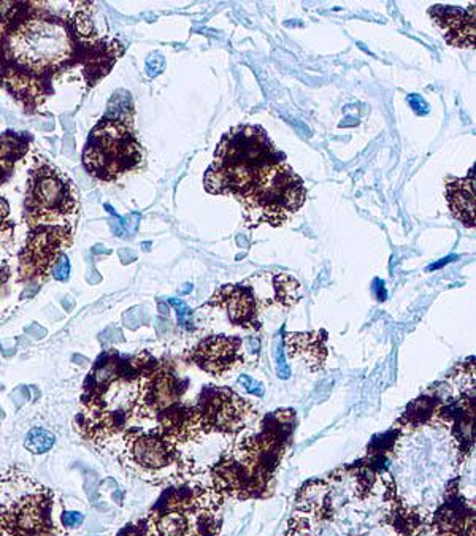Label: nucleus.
I'll list each match as a JSON object with an SVG mask.
<instances>
[{
  "mask_svg": "<svg viewBox=\"0 0 476 536\" xmlns=\"http://www.w3.org/2000/svg\"><path fill=\"white\" fill-rule=\"evenodd\" d=\"M286 157L261 125L242 124L222 135L205 173V189L213 195H242L275 164Z\"/></svg>",
  "mask_w": 476,
  "mask_h": 536,
  "instance_id": "nucleus-1",
  "label": "nucleus"
},
{
  "mask_svg": "<svg viewBox=\"0 0 476 536\" xmlns=\"http://www.w3.org/2000/svg\"><path fill=\"white\" fill-rule=\"evenodd\" d=\"M52 492L19 468L0 473V536H59Z\"/></svg>",
  "mask_w": 476,
  "mask_h": 536,
  "instance_id": "nucleus-2",
  "label": "nucleus"
},
{
  "mask_svg": "<svg viewBox=\"0 0 476 536\" xmlns=\"http://www.w3.org/2000/svg\"><path fill=\"white\" fill-rule=\"evenodd\" d=\"M305 198L307 189L302 178L283 161L270 167L266 175L237 200L243 207L244 222L253 229L262 224L281 226L302 208Z\"/></svg>",
  "mask_w": 476,
  "mask_h": 536,
  "instance_id": "nucleus-3",
  "label": "nucleus"
},
{
  "mask_svg": "<svg viewBox=\"0 0 476 536\" xmlns=\"http://www.w3.org/2000/svg\"><path fill=\"white\" fill-rule=\"evenodd\" d=\"M143 162V151L132 130L129 115L105 116L91 132L83 153V164L101 181H115Z\"/></svg>",
  "mask_w": 476,
  "mask_h": 536,
  "instance_id": "nucleus-4",
  "label": "nucleus"
},
{
  "mask_svg": "<svg viewBox=\"0 0 476 536\" xmlns=\"http://www.w3.org/2000/svg\"><path fill=\"white\" fill-rule=\"evenodd\" d=\"M78 210L75 188L69 178L51 165L40 164L32 170L26 198V213L32 229L62 226Z\"/></svg>",
  "mask_w": 476,
  "mask_h": 536,
  "instance_id": "nucleus-5",
  "label": "nucleus"
},
{
  "mask_svg": "<svg viewBox=\"0 0 476 536\" xmlns=\"http://www.w3.org/2000/svg\"><path fill=\"white\" fill-rule=\"evenodd\" d=\"M72 230L69 226H38L32 229L24 251L19 257L23 280H35L48 275L62 248L70 246Z\"/></svg>",
  "mask_w": 476,
  "mask_h": 536,
  "instance_id": "nucleus-6",
  "label": "nucleus"
},
{
  "mask_svg": "<svg viewBox=\"0 0 476 536\" xmlns=\"http://www.w3.org/2000/svg\"><path fill=\"white\" fill-rule=\"evenodd\" d=\"M125 443V455L138 468L149 469H162L167 468L178 460V452L175 445L169 441L159 432H129L124 438Z\"/></svg>",
  "mask_w": 476,
  "mask_h": 536,
  "instance_id": "nucleus-7",
  "label": "nucleus"
},
{
  "mask_svg": "<svg viewBox=\"0 0 476 536\" xmlns=\"http://www.w3.org/2000/svg\"><path fill=\"white\" fill-rule=\"evenodd\" d=\"M429 15L445 37L446 43L455 48H475V5L468 8L435 5L429 10Z\"/></svg>",
  "mask_w": 476,
  "mask_h": 536,
  "instance_id": "nucleus-8",
  "label": "nucleus"
},
{
  "mask_svg": "<svg viewBox=\"0 0 476 536\" xmlns=\"http://www.w3.org/2000/svg\"><path fill=\"white\" fill-rule=\"evenodd\" d=\"M208 307L222 308L227 313L229 321L238 327L259 330L261 322L257 317V303L251 289L244 284H229L217 289ZM205 305V307H207Z\"/></svg>",
  "mask_w": 476,
  "mask_h": 536,
  "instance_id": "nucleus-9",
  "label": "nucleus"
},
{
  "mask_svg": "<svg viewBox=\"0 0 476 536\" xmlns=\"http://www.w3.org/2000/svg\"><path fill=\"white\" fill-rule=\"evenodd\" d=\"M242 340L230 336H210L193 350V360L205 372L224 375L240 360Z\"/></svg>",
  "mask_w": 476,
  "mask_h": 536,
  "instance_id": "nucleus-10",
  "label": "nucleus"
},
{
  "mask_svg": "<svg viewBox=\"0 0 476 536\" xmlns=\"http://www.w3.org/2000/svg\"><path fill=\"white\" fill-rule=\"evenodd\" d=\"M446 200L455 219L468 229H475V173L446 181Z\"/></svg>",
  "mask_w": 476,
  "mask_h": 536,
  "instance_id": "nucleus-11",
  "label": "nucleus"
},
{
  "mask_svg": "<svg viewBox=\"0 0 476 536\" xmlns=\"http://www.w3.org/2000/svg\"><path fill=\"white\" fill-rule=\"evenodd\" d=\"M326 333L310 332V333H289L286 336V346L290 357H302L310 365H322L327 355Z\"/></svg>",
  "mask_w": 476,
  "mask_h": 536,
  "instance_id": "nucleus-12",
  "label": "nucleus"
},
{
  "mask_svg": "<svg viewBox=\"0 0 476 536\" xmlns=\"http://www.w3.org/2000/svg\"><path fill=\"white\" fill-rule=\"evenodd\" d=\"M438 400L434 399L431 395L421 397L416 401H413L412 405L408 406L407 413L403 414L402 423H407V426H421V423H426L431 419H434L436 416V411H438Z\"/></svg>",
  "mask_w": 476,
  "mask_h": 536,
  "instance_id": "nucleus-13",
  "label": "nucleus"
},
{
  "mask_svg": "<svg viewBox=\"0 0 476 536\" xmlns=\"http://www.w3.org/2000/svg\"><path fill=\"white\" fill-rule=\"evenodd\" d=\"M29 148V138L8 132L0 137V164L13 167L18 159H21Z\"/></svg>",
  "mask_w": 476,
  "mask_h": 536,
  "instance_id": "nucleus-14",
  "label": "nucleus"
},
{
  "mask_svg": "<svg viewBox=\"0 0 476 536\" xmlns=\"http://www.w3.org/2000/svg\"><path fill=\"white\" fill-rule=\"evenodd\" d=\"M55 443H56L55 435H52L51 432H48V430L35 427V428L30 430V432L28 433V436H26L24 446H26V449H28L29 452L35 454V455H40V454L48 452L52 446H55Z\"/></svg>",
  "mask_w": 476,
  "mask_h": 536,
  "instance_id": "nucleus-15",
  "label": "nucleus"
},
{
  "mask_svg": "<svg viewBox=\"0 0 476 536\" xmlns=\"http://www.w3.org/2000/svg\"><path fill=\"white\" fill-rule=\"evenodd\" d=\"M52 276L57 281H67L70 276V261L65 254H61L57 257L55 266H52Z\"/></svg>",
  "mask_w": 476,
  "mask_h": 536,
  "instance_id": "nucleus-16",
  "label": "nucleus"
},
{
  "mask_svg": "<svg viewBox=\"0 0 476 536\" xmlns=\"http://www.w3.org/2000/svg\"><path fill=\"white\" fill-rule=\"evenodd\" d=\"M83 520H84V515L81 513L67 511L62 514V522L67 528H76L83 524Z\"/></svg>",
  "mask_w": 476,
  "mask_h": 536,
  "instance_id": "nucleus-17",
  "label": "nucleus"
},
{
  "mask_svg": "<svg viewBox=\"0 0 476 536\" xmlns=\"http://www.w3.org/2000/svg\"><path fill=\"white\" fill-rule=\"evenodd\" d=\"M240 382H242V386H243L244 389H246V392L254 394V395H259V397L264 395V387H262L261 384L257 382V381L251 380L249 376H242V378H240Z\"/></svg>",
  "mask_w": 476,
  "mask_h": 536,
  "instance_id": "nucleus-18",
  "label": "nucleus"
},
{
  "mask_svg": "<svg viewBox=\"0 0 476 536\" xmlns=\"http://www.w3.org/2000/svg\"><path fill=\"white\" fill-rule=\"evenodd\" d=\"M170 303H171V305H174V307L176 308L178 314H180V322H186V319H188L189 314H191L189 308H188L186 305H184V303H183V302L176 300V299H171V300H170Z\"/></svg>",
  "mask_w": 476,
  "mask_h": 536,
  "instance_id": "nucleus-19",
  "label": "nucleus"
},
{
  "mask_svg": "<svg viewBox=\"0 0 476 536\" xmlns=\"http://www.w3.org/2000/svg\"><path fill=\"white\" fill-rule=\"evenodd\" d=\"M102 338H105V341H108V343L123 341L121 332H119V330H115V329H108V330H107V332H105V333L102 335Z\"/></svg>",
  "mask_w": 476,
  "mask_h": 536,
  "instance_id": "nucleus-20",
  "label": "nucleus"
},
{
  "mask_svg": "<svg viewBox=\"0 0 476 536\" xmlns=\"http://www.w3.org/2000/svg\"><path fill=\"white\" fill-rule=\"evenodd\" d=\"M26 332H28L29 335L34 336V338H42V336L46 335V330L42 329V327H38L37 324H32L30 327L26 329Z\"/></svg>",
  "mask_w": 476,
  "mask_h": 536,
  "instance_id": "nucleus-21",
  "label": "nucleus"
},
{
  "mask_svg": "<svg viewBox=\"0 0 476 536\" xmlns=\"http://www.w3.org/2000/svg\"><path fill=\"white\" fill-rule=\"evenodd\" d=\"M8 215H10L8 202H6L4 197H0V224H2L6 219V216H8Z\"/></svg>",
  "mask_w": 476,
  "mask_h": 536,
  "instance_id": "nucleus-22",
  "label": "nucleus"
},
{
  "mask_svg": "<svg viewBox=\"0 0 476 536\" xmlns=\"http://www.w3.org/2000/svg\"><path fill=\"white\" fill-rule=\"evenodd\" d=\"M62 305L65 307V309H69V311H70L72 308H74V300H72L70 297H69V299H64V300H62Z\"/></svg>",
  "mask_w": 476,
  "mask_h": 536,
  "instance_id": "nucleus-23",
  "label": "nucleus"
},
{
  "mask_svg": "<svg viewBox=\"0 0 476 536\" xmlns=\"http://www.w3.org/2000/svg\"><path fill=\"white\" fill-rule=\"evenodd\" d=\"M74 362H76V363H83V365H86V363H88V359H84V357H78V355H75V357H74Z\"/></svg>",
  "mask_w": 476,
  "mask_h": 536,
  "instance_id": "nucleus-24",
  "label": "nucleus"
}]
</instances>
